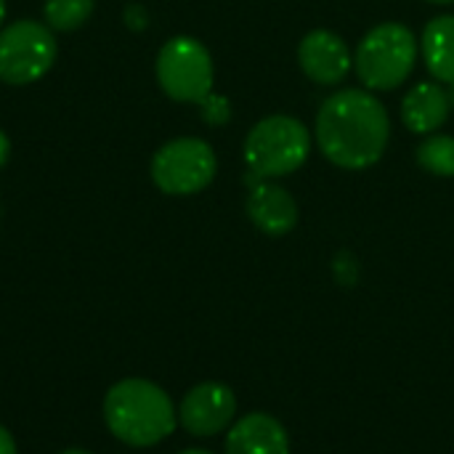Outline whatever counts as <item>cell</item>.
I'll return each instance as SVG.
<instances>
[{
    "label": "cell",
    "mask_w": 454,
    "mask_h": 454,
    "mask_svg": "<svg viewBox=\"0 0 454 454\" xmlns=\"http://www.w3.org/2000/svg\"><path fill=\"white\" fill-rule=\"evenodd\" d=\"M391 120L378 96L364 88L333 93L317 114V144L325 160L343 170L372 168L388 146Z\"/></svg>",
    "instance_id": "1"
},
{
    "label": "cell",
    "mask_w": 454,
    "mask_h": 454,
    "mask_svg": "<svg viewBox=\"0 0 454 454\" xmlns=\"http://www.w3.org/2000/svg\"><path fill=\"white\" fill-rule=\"evenodd\" d=\"M104 420L117 442L146 450L165 442L176 431L178 412L157 383L125 378L104 396Z\"/></svg>",
    "instance_id": "2"
},
{
    "label": "cell",
    "mask_w": 454,
    "mask_h": 454,
    "mask_svg": "<svg viewBox=\"0 0 454 454\" xmlns=\"http://www.w3.org/2000/svg\"><path fill=\"white\" fill-rule=\"evenodd\" d=\"M415 59L418 40L412 29L399 21H383L362 37L354 69L367 90H394L407 82Z\"/></svg>",
    "instance_id": "3"
},
{
    "label": "cell",
    "mask_w": 454,
    "mask_h": 454,
    "mask_svg": "<svg viewBox=\"0 0 454 454\" xmlns=\"http://www.w3.org/2000/svg\"><path fill=\"white\" fill-rule=\"evenodd\" d=\"M311 152L306 125L290 114H271L255 122L245 138V162L261 181L282 178L303 168Z\"/></svg>",
    "instance_id": "4"
},
{
    "label": "cell",
    "mask_w": 454,
    "mask_h": 454,
    "mask_svg": "<svg viewBox=\"0 0 454 454\" xmlns=\"http://www.w3.org/2000/svg\"><path fill=\"white\" fill-rule=\"evenodd\" d=\"M218 160L207 141L184 136L162 144L152 157V181L160 192L189 197L207 189L215 178Z\"/></svg>",
    "instance_id": "5"
},
{
    "label": "cell",
    "mask_w": 454,
    "mask_h": 454,
    "mask_svg": "<svg viewBox=\"0 0 454 454\" xmlns=\"http://www.w3.org/2000/svg\"><path fill=\"white\" fill-rule=\"evenodd\" d=\"M213 77L210 51L197 37H170L157 53V82L173 101H205L213 93Z\"/></svg>",
    "instance_id": "6"
},
{
    "label": "cell",
    "mask_w": 454,
    "mask_h": 454,
    "mask_svg": "<svg viewBox=\"0 0 454 454\" xmlns=\"http://www.w3.org/2000/svg\"><path fill=\"white\" fill-rule=\"evenodd\" d=\"M59 56L56 37L48 24L21 19L0 29V82L29 85L53 67Z\"/></svg>",
    "instance_id": "7"
},
{
    "label": "cell",
    "mask_w": 454,
    "mask_h": 454,
    "mask_svg": "<svg viewBox=\"0 0 454 454\" xmlns=\"http://www.w3.org/2000/svg\"><path fill=\"white\" fill-rule=\"evenodd\" d=\"M234 415H237V396L226 383L218 380L194 386L178 407V423L184 426L186 434L197 439L218 436L231 426Z\"/></svg>",
    "instance_id": "8"
},
{
    "label": "cell",
    "mask_w": 454,
    "mask_h": 454,
    "mask_svg": "<svg viewBox=\"0 0 454 454\" xmlns=\"http://www.w3.org/2000/svg\"><path fill=\"white\" fill-rule=\"evenodd\" d=\"M298 64L317 85H338L348 77L354 56L340 35L330 29H314L298 45Z\"/></svg>",
    "instance_id": "9"
},
{
    "label": "cell",
    "mask_w": 454,
    "mask_h": 454,
    "mask_svg": "<svg viewBox=\"0 0 454 454\" xmlns=\"http://www.w3.org/2000/svg\"><path fill=\"white\" fill-rule=\"evenodd\" d=\"M223 454H290V436L274 415L250 412L231 426Z\"/></svg>",
    "instance_id": "10"
},
{
    "label": "cell",
    "mask_w": 454,
    "mask_h": 454,
    "mask_svg": "<svg viewBox=\"0 0 454 454\" xmlns=\"http://www.w3.org/2000/svg\"><path fill=\"white\" fill-rule=\"evenodd\" d=\"M247 215L253 226L269 237H285L298 223V202L277 184L258 181L247 197Z\"/></svg>",
    "instance_id": "11"
},
{
    "label": "cell",
    "mask_w": 454,
    "mask_h": 454,
    "mask_svg": "<svg viewBox=\"0 0 454 454\" xmlns=\"http://www.w3.org/2000/svg\"><path fill=\"white\" fill-rule=\"evenodd\" d=\"M452 112L450 93L436 82H418L407 90L402 101V122L420 136L436 133Z\"/></svg>",
    "instance_id": "12"
},
{
    "label": "cell",
    "mask_w": 454,
    "mask_h": 454,
    "mask_svg": "<svg viewBox=\"0 0 454 454\" xmlns=\"http://www.w3.org/2000/svg\"><path fill=\"white\" fill-rule=\"evenodd\" d=\"M420 48L428 72L439 82L454 85V16L444 13L431 19L423 29Z\"/></svg>",
    "instance_id": "13"
},
{
    "label": "cell",
    "mask_w": 454,
    "mask_h": 454,
    "mask_svg": "<svg viewBox=\"0 0 454 454\" xmlns=\"http://www.w3.org/2000/svg\"><path fill=\"white\" fill-rule=\"evenodd\" d=\"M418 165L439 178H454V136L431 133L418 146Z\"/></svg>",
    "instance_id": "14"
},
{
    "label": "cell",
    "mask_w": 454,
    "mask_h": 454,
    "mask_svg": "<svg viewBox=\"0 0 454 454\" xmlns=\"http://www.w3.org/2000/svg\"><path fill=\"white\" fill-rule=\"evenodd\" d=\"M93 5L96 0H45L43 13L51 29L72 32V29H80L90 19Z\"/></svg>",
    "instance_id": "15"
},
{
    "label": "cell",
    "mask_w": 454,
    "mask_h": 454,
    "mask_svg": "<svg viewBox=\"0 0 454 454\" xmlns=\"http://www.w3.org/2000/svg\"><path fill=\"white\" fill-rule=\"evenodd\" d=\"M200 106H202V117H205L210 125H223V122L229 120V114H231L229 101L221 98V96H213V93H210L205 101H200Z\"/></svg>",
    "instance_id": "16"
},
{
    "label": "cell",
    "mask_w": 454,
    "mask_h": 454,
    "mask_svg": "<svg viewBox=\"0 0 454 454\" xmlns=\"http://www.w3.org/2000/svg\"><path fill=\"white\" fill-rule=\"evenodd\" d=\"M0 454H19L16 452V442L13 436L8 434V428L0 426Z\"/></svg>",
    "instance_id": "17"
},
{
    "label": "cell",
    "mask_w": 454,
    "mask_h": 454,
    "mask_svg": "<svg viewBox=\"0 0 454 454\" xmlns=\"http://www.w3.org/2000/svg\"><path fill=\"white\" fill-rule=\"evenodd\" d=\"M8 157H11V141H8V136L0 130V168L8 162Z\"/></svg>",
    "instance_id": "18"
},
{
    "label": "cell",
    "mask_w": 454,
    "mask_h": 454,
    "mask_svg": "<svg viewBox=\"0 0 454 454\" xmlns=\"http://www.w3.org/2000/svg\"><path fill=\"white\" fill-rule=\"evenodd\" d=\"M3 21H5V0H0V27H3Z\"/></svg>",
    "instance_id": "19"
},
{
    "label": "cell",
    "mask_w": 454,
    "mask_h": 454,
    "mask_svg": "<svg viewBox=\"0 0 454 454\" xmlns=\"http://www.w3.org/2000/svg\"><path fill=\"white\" fill-rule=\"evenodd\" d=\"M178 454H213V452H207V450H184V452H178Z\"/></svg>",
    "instance_id": "20"
},
{
    "label": "cell",
    "mask_w": 454,
    "mask_h": 454,
    "mask_svg": "<svg viewBox=\"0 0 454 454\" xmlns=\"http://www.w3.org/2000/svg\"><path fill=\"white\" fill-rule=\"evenodd\" d=\"M426 3H434V5H450L454 0H426Z\"/></svg>",
    "instance_id": "21"
},
{
    "label": "cell",
    "mask_w": 454,
    "mask_h": 454,
    "mask_svg": "<svg viewBox=\"0 0 454 454\" xmlns=\"http://www.w3.org/2000/svg\"><path fill=\"white\" fill-rule=\"evenodd\" d=\"M61 454H90V452H85V450H67V452H61Z\"/></svg>",
    "instance_id": "22"
}]
</instances>
